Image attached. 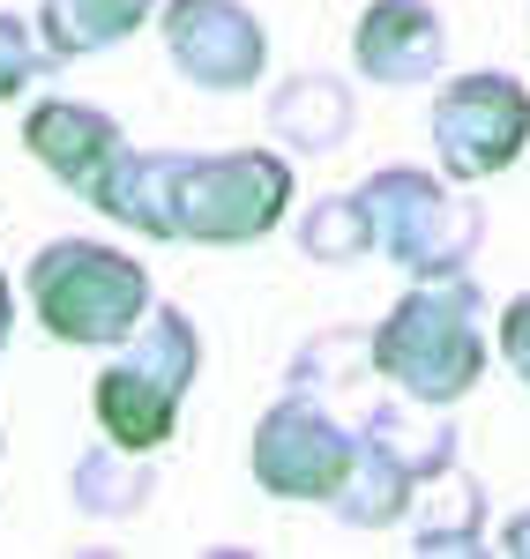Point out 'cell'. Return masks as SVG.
I'll list each match as a JSON object with an SVG mask.
<instances>
[{"mask_svg":"<svg viewBox=\"0 0 530 559\" xmlns=\"http://www.w3.org/2000/svg\"><path fill=\"white\" fill-rule=\"evenodd\" d=\"M366 358L411 395V403H456L486 366V336H479V284L471 276H426L419 292L374 329Z\"/></svg>","mask_w":530,"mask_h":559,"instance_id":"cell-1","label":"cell"},{"mask_svg":"<svg viewBox=\"0 0 530 559\" xmlns=\"http://www.w3.org/2000/svg\"><path fill=\"white\" fill-rule=\"evenodd\" d=\"M195 366H202V344H195V321L179 313V306H157L134 321L128 336H120V358L97 373V426L113 448H128V455H157L179 426V395L195 381Z\"/></svg>","mask_w":530,"mask_h":559,"instance_id":"cell-2","label":"cell"},{"mask_svg":"<svg viewBox=\"0 0 530 559\" xmlns=\"http://www.w3.org/2000/svg\"><path fill=\"white\" fill-rule=\"evenodd\" d=\"M31 313L60 344H120L150 313V276L120 247L52 239L31 254Z\"/></svg>","mask_w":530,"mask_h":559,"instance_id":"cell-3","label":"cell"},{"mask_svg":"<svg viewBox=\"0 0 530 559\" xmlns=\"http://www.w3.org/2000/svg\"><path fill=\"white\" fill-rule=\"evenodd\" d=\"M292 210V157L276 150H224L187 157L173 187V239L202 247H247Z\"/></svg>","mask_w":530,"mask_h":559,"instance_id":"cell-4","label":"cell"},{"mask_svg":"<svg viewBox=\"0 0 530 559\" xmlns=\"http://www.w3.org/2000/svg\"><path fill=\"white\" fill-rule=\"evenodd\" d=\"M358 210H366V231L374 247L411 269L419 284L426 276H463V261L479 247V210L448 202L426 173H366L358 179Z\"/></svg>","mask_w":530,"mask_h":559,"instance_id":"cell-5","label":"cell"},{"mask_svg":"<svg viewBox=\"0 0 530 559\" xmlns=\"http://www.w3.org/2000/svg\"><path fill=\"white\" fill-rule=\"evenodd\" d=\"M530 142V97L516 75H448L434 97V150H441L448 179H486L516 165Z\"/></svg>","mask_w":530,"mask_h":559,"instance_id":"cell-6","label":"cell"},{"mask_svg":"<svg viewBox=\"0 0 530 559\" xmlns=\"http://www.w3.org/2000/svg\"><path fill=\"white\" fill-rule=\"evenodd\" d=\"M352 455H358V440L314 403L307 388H292L255 426V485L276 492V500H321L329 508L337 485L352 477Z\"/></svg>","mask_w":530,"mask_h":559,"instance_id":"cell-7","label":"cell"},{"mask_svg":"<svg viewBox=\"0 0 530 559\" xmlns=\"http://www.w3.org/2000/svg\"><path fill=\"white\" fill-rule=\"evenodd\" d=\"M165 52L195 90H255L269 38L239 0H165Z\"/></svg>","mask_w":530,"mask_h":559,"instance_id":"cell-8","label":"cell"},{"mask_svg":"<svg viewBox=\"0 0 530 559\" xmlns=\"http://www.w3.org/2000/svg\"><path fill=\"white\" fill-rule=\"evenodd\" d=\"M23 142H31V157H38L45 173L60 179V187H75L83 202H97L105 173L128 157L120 120L97 112V105H75V97H38L31 120H23Z\"/></svg>","mask_w":530,"mask_h":559,"instance_id":"cell-9","label":"cell"},{"mask_svg":"<svg viewBox=\"0 0 530 559\" xmlns=\"http://www.w3.org/2000/svg\"><path fill=\"white\" fill-rule=\"evenodd\" d=\"M358 75L366 83H389V90H411V83H434L448 60V31L434 15V0H374L358 15Z\"/></svg>","mask_w":530,"mask_h":559,"instance_id":"cell-10","label":"cell"},{"mask_svg":"<svg viewBox=\"0 0 530 559\" xmlns=\"http://www.w3.org/2000/svg\"><path fill=\"white\" fill-rule=\"evenodd\" d=\"M269 128H276L284 150H307L314 157V150H337L358 128V105L337 75H284L269 90Z\"/></svg>","mask_w":530,"mask_h":559,"instance_id":"cell-11","label":"cell"},{"mask_svg":"<svg viewBox=\"0 0 530 559\" xmlns=\"http://www.w3.org/2000/svg\"><path fill=\"white\" fill-rule=\"evenodd\" d=\"M179 165H187V150H128L105 187H97V210L120 216L128 231H150V239H173V187H179Z\"/></svg>","mask_w":530,"mask_h":559,"instance_id":"cell-12","label":"cell"},{"mask_svg":"<svg viewBox=\"0 0 530 559\" xmlns=\"http://www.w3.org/2000/svg\"><path fill=\"white\" fill-rule=\"evenodd\" d=\"M150 8L157 0H38V38L52 60H83V52L134 38L150 23Z\"/></svg>","mask_w":530,"mask_h":559,"instance_id":"cell-13","label":"cell"},{"mask_svg":"<svg viewBox=\"0 0 530 559\" xmlns=\"http://www.w3.org/2000/svg\"><path fill=\"white\" fill-rule=\"evenodd\" d=\"M150 492H157V471H150L142 455H128V448H105V455H83V463H75V508H83V515L120 522V515H134Z\"/></svg>","mask_w":530,"mask_h":559,"instance_id":"cell-14","label":"cell"},{"mask_svg":"<svg viewBox=\"0 0 530 559\" xmlns=\"http://www.w3.org/2000/svg\"><path fill=\"white\" fill-rule=\"evenodd\" d=\"M299 247H307L314 261H358V254H374V231H366L358 194H321V202L299 216Z\"/></svg>","mask_w":530,"mask_h":559,"instance_id":"cell-15","label":"cell"},{"mask_svg":"<svg viewBox=\"0 0 530 559\" xmlns=\"http://www.w3.org/2000/svg\"><path fill=\"white\" fill-rule=\"evenodd\" d=\"M45 68H52V52L38 45V31H31V23H15V15L0 8V97H23Z\"/></svg>","mask_w":530,"mask_h":559,"instance_id":"cell-16","label":"cell"},{"mask_svg":"<svg viewBox=\"0 0 530 559\" xmlns=\"http://www.w3.org/2000/svg\"><path fill=\"white\" fill-rule=\"evenodd\" d=\"M500 344H508V366L530 381V299L508 306V321H500Z\"/></svg>","mask_w":530,"mask_h":559,"instance_id":"cell-17","label":"cell"},{"mask_svg":"<svg viewBox=\"0 0 530 559\" xmlns=\"http://www.w3.org/2000/svg\"><path fill=\"white\" fill-rule=\"evenodd\" d=\"M8 329H15V292H8V276H0V344H8Z\"/></svg>","mask_w":530,"mask_h":559,"instance_id":"cell-18","label":"cell"},{"mask_svg":"<svg viewBox=\"0 0 530 559\" xmlns=\"http://www.w3.org/2000/svg\"><path fill=\"white\" fill-rule=\"evenodd\" d=\"M508 545H516V552H530V515L516 522V530H508Z\"/></svg>","mask_w":530,"mask_h":559,"instance_id":"cell-19","label":"cell"}]
</instances>
